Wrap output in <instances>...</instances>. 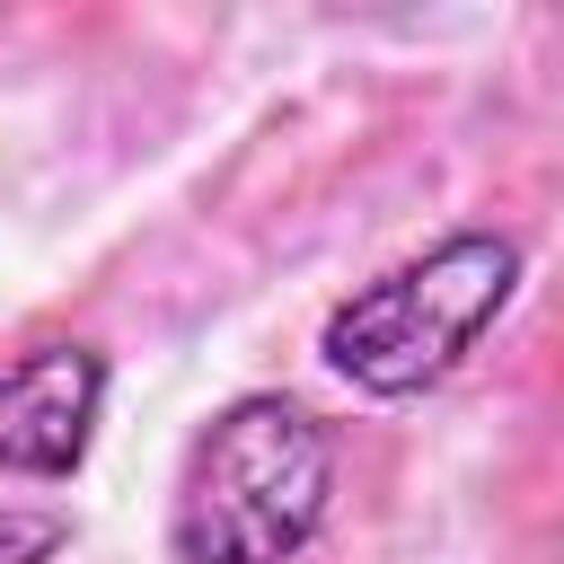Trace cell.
I'll return each instance as SVG.
<instances>
[{"label": "cell", "instance_id": "4", "mask_svg": "<svg viewBox=\"0 0 564 564\" xmlns=\"http://www.w3.org/2000/svg\"><path fill=\"white\" fill-rule=\"evenodd\" d=\"M70 546L62 511H0V564H53Z\"/></svg>", "mask_w": 564, "mask_h": 564}, {"label": "cell", "instance_id": "3", "mask_svg": "<svg viewBox=\"0 0 564 564\" xmlns=\"http://www.w3.org/2000/svg\"><path fill=\"white\" fill-rule=\"evenodd\" d=\"M106 405V352L88 344H35L0 370V476H70L88 458Z\"/></svg>", "mask_w": 564, "mask_h": 564}, {"label": "cell", "instance_id": "2", "mask_svg": "<svg viewBox=\"0 0 564 564\" xmlns=\"http://www.w3.org/2000/svg\"><path fill=\"white\" fill-rule=\"evenodd\" d=\"M511 282H520V247H511L502 229H449V238L423 247L414 264L361 282V291L326 317L317 352H326L361 397H423L432 379H449V370L476 352V335L502 317Z\"/></svg>", "mask_w": 564, "mask_h": 564}, {"label": "cell", "instance_id": "1", "mask_svg": "<svg viewBox=\"0 0 564 564\" xmlns=\"http://www.w3.org/2000/svg\"><path fill=\"white\" fill-rule=\"evenodd\" d=\"M335 494V441L300 397H229L176 476L167 546L176 564H291Z\"/></svg>", "mask_w": 564, "mask_h": 564}]
</instances>
